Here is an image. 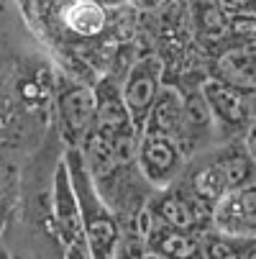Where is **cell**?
<instances>
[{"instance_id": "cell-1", "label": "cell", "mask_w": 256, "mask_h": 259, "mask_svg": "<svg viewBox=\"0 0 256 259\" xmlns=\"http://www.w3.org/2000/svg\"><path fill=\"white\" fill-rule=\"evenodd\" d=\"M64 164L72 177V188L77 193L80 215H82V234H85L92 259H113L121 234H123V224H121L118 213L100 195L95 177L87 167V159L80 146H69L64 154Z\"/></svg>"}, {"instance_id": "cell-2", "label": "cell", "mask_w": 256, "mask_h": 259, "mask_svg": "<svg viewBox=\"0 0 256 259\" xmlns=\"http://www.w3.org/2000/svg\"><path fill=\"white\" fill-rule=\"evenodd\" d=\"M253 169H256V162L251 159L246 149H231L221 157H215L213 162L202 164L190 177L187 185L202 200H208L215 208V203H221L226 195L251 185Z\"/></svg>"}, {"instance_id": "cell-3", "label": "cell", "mask_w": 256, "mask_h": 259, "mask_svg": "<svg viewBox=\"0 0 256 259\" xmlns=\"http://www.w3.org/2000/svg\"><path fill=\"white\" fill-rule=\"evenodd\" d=\"M136 164L151 188L164 190L179 177L182 164H185V149L167 134L141 131Z\"/></svg>"}, {"instance_id": "cell-4", "label": "cell", "mask_w": 256, "mask_h": 259, "mask_svg": "<svg viewBox=\"0 0 256 259\" xmlns=\"http://www.w3.org/2000/svg\"><path fill=\"white\" fill-rule=\"evenodd\" d=\"M151 215L167 221V224L187 231H208L213 226V205L202 200L190 185H179V188H164L162 195L151 198L149 203Z\"/></svg>"}, {"instance_id": "cell-5", "label": "cell", "mask_w": 256, "mask_h": 259, "mask_svg": "<svg viewBox=\"0 0 256 259\" xmlns=\"http://www.w3.org/2000/svg\"><path fill=\"white\" fill-rule=\"evenodd\" d=\"M159 75H162V64L154 57H143L138 59L126 75V82L121 88L126 108L131 113V121L136 126V131L141 134L146 126L151 108L159 98Z\"/></svg>"}, {"instance_id": "cell-6", "label": "cell", "mask_w": 256, "mask_h": 259, "mask_svg": "<svg viewBox=\"0 0 256 259\" xmlns=\"http://www.w3.org/2000/svg\"><path fill=\"white\" fill-rule=\"evenodd\" d=\"M213 229L238 239H256V182L215 203Z\"/></svg>"}, {"instance_id": "cell-7", "label": "cell", "mask_w": 256, "mask_h": 259, "mask_svg": "<svg viewBox=\"0 0 256 259\" xmlns=\"http://www.w3.org/2000/svg\"><path fill=\"white\" fill-rule=\"evenodd\" d=\"M143 236H146V246L162 254L164 259H208L200 231L177 229L167 221L151 215V210H149V226H146Z\"/></svg>"}, {"instance_id": "cell-8", "label": "cell", "mask_w": 256, "mask_h": 259, "mask_svg": "<svg viewBox=\"0 0 256 259\" xmlns=\"http://www.w3.org/2000/svg\"><path fill=\"white\" fill-rule=\"evenodd\" d=\"M52 208H54V226L64 246L85 241L82 234V215H80V203L77 193L72 188V177L67 164L62 162L54 175V193H52Z\"/></svg>"}, {"instance_id": "cell-9", "label": "cell", "mask_w": 256, "mask_h": 259, "mask_svg": "<svg viewBox=\"0 0 256 259\" xmlns=\"http://www.w3.org/2000/svg\"><path fill=\"white\" fill-rule=\"evenodd\" d=\"M95 108H97L95 93L85 85L72 82L59 93V116L72 146H82L95 121Z\"/></svg>"}, {"instance_id": "cell-10", "label": "cell", "mask_w": 256, "mask_h": 259, "mask_svg": "<svg viewBox=\"0 0 256 259\" xmlns=\"http://www.w3.org/2000/svg\"><path fill=\"white\" fill-rule=\"evenodd\" d=\"M202 98L210 108V113L221 121L223 126H231V128H238L248 121V103H246V95L231 85H226L223 80H205L202 82Z\"/></svg>"}, {"instance_id": "cell-11", "label": "cell", "mask_w": 256, "mask_h": 259, "mask_svg": "<svg viewBox=\"0 0 256 259\" xmlns=\"http://www.w3.org/2000/svg\"><path fill=\"white\" fill-rule=\"evenodd\" d=\"M143 131L167 134V136H172L177 144L192 139L190 126H187V118H185V100H182L172 88L159 90V98H157V103H154V108H151L149 118H146ZM179 146H182V144H179Z\"/></svg>"}, {"instance_id": "cell-12", "label": "cell", "mask_w": 256, "mask_h": 259, "mask_svg": "<svg viewBox=\"0 0 256 259\" xmlns=\"http://www.w3.org/2000/svg\"><path fill=\"white\" fill-rule=\"evenodd\" d=\"M218 80L226 85L241 90V93H253L256 90V52L251 49H236L226 52L215 64Z\"/></svg>"}, {"instance_id": "cell-13", "label": "cell", "mask_w": 256, "mask_h": 259, "mask_svg": "<svg viewBox=\"0 0 256 259\" xmlns=\"http://www.w3.org/2000/svg\"><path fill=\"white\" fill-rule=\"evenodd\" d=\"M64 18H67V26L80 36H97L108 23L105 11L97 3H92V0H80V3H75L67 11Z\"/></svg>"}, {"instance_id": "cell-14", "label": "cell", "mask_w": 256, "mask_h": 259, "mask_svg": "<svg viewBox=\"0 0 256 259\" xmlns=\"http://www.w3.org/2000/svg\"><path fill=\"white\" fill-rule=\"evenodd\" d=\"M205 256L208 259H241V239L221 231H202Z\"/></svg>"}, {"instance_id": "cell-15", "label": "cell", "mask_w": 256, "mask_h": 259, "mask_svg": "<svg viewBox=\"0 0 256 259\" xmlns=\"http://www.w3.org/2000/svg\"><path fill=\"white\" fill-rule=\"evenodd\" d=\"M146 251H149V246H146V236L138 229H128V231L123 229L113 259H143Z\"/></svg>"}, {"instance_id": "cell-16", "label": "cell", "mask_w": 256, "mask_h": 259, "mask_svg": "<svg viewBox=\"0 0 256 259\" xmlns=\"http://www.w3.org/2000/svg\"><path fill=\"white\" fill-rule=\"evenodd\" d=\"M64 259H92V254H90V249H87V241L69 244V246H67Z\"/></svg>"}, {"instance_id": "cell-17", "label": "cell", "mask_w": 256, "mask_h": 259, "mask_svg": "<svg viewBox=\"0 0 256 259\" xmlns=\"http://www.w3.org/2000/svg\"><path fill=\"white\" fill-rule=\"evenodd\" d=\"M233 31L256 36V21H253V18H236V21H233Z\"/></svg>"}, {"instance_id": "cell-18", "label": "cell", "mask_w": 256, "mask_h": 259, "mask_svg": "<svg viewBox=\"0 0 256 259\" xmlns=\"http://www.w3.org/2000/svg\"><path fill=\"white\" fill-rule=\"evenodd\" d=\"M241 259H256V239H241Z\"/></svg>"}, {"instance_id": "cell-19", "label": "cell", "mask_w": 256, "mask_h": 259, "mask_svg": "<svg viewBox=\"0 0 256 259\" xmlns=\"http://www.w3.org/2000/svg\"><path fill=\"white\" fill-rule=\"evenodd\" d=\"M246 152H248L251 159L256 162V123L248 128V136H246Z\"/></svg>"}, {"instance_id": "cell-20", "label": "cell", "mask_w": 256, "mask_h": 259, "mask_svg": "<svg viewBox=\"0 0 256 259\" xmlns=\"http://www.w3.org/2000/svg\"><path fill=\"white\" fill-rule=\"evenodd\" d=\"M143 259H164V256H162V254H157V251H151V249H149V251H146V256H143Z\"/></svg>"}]
</instances>
